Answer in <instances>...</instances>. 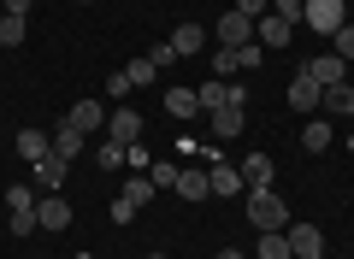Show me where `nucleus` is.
Returning <instances> with one entry per match:
<instances>
[{
	"label": "nucleus",
	"mask_w": 354,
	"mask_h": 259,
	"mask_svg": "<svg viewBox=\"0 0 354 259\" xmlns=\"http://www.w3.org/2000/svg\"><path fill=\"white\" fill-rule=\"evenodd\" d=\"M248 224H260V230H283V224H290V207H283L272 189H248Z\"/></svg>",
	"instance_id": "nucleus-1"
},
{
	"label": "nucleus",
	"mask_w": 354,
	"mask_h": 259,
	"mask_svg": "<svg viewBox=\"0 0 354 259\" xmlns=\"http://www.w3.org/2000/svg\"><path fill=\"white\" fill-rule=\"evenodd\" d=\"M301 6H307L301 24H313L319 36H337V30L348 24V0H301Z\"/></svg>",
	"instance_id": "nucleus-2"
},
{
	"label": "nucleus",
	"mask_w": 354,
	"mask_h": 259,
	"mask_svg": "<svg viewBox=\"0 0 354 259\" xmlns=\"http://www.w3.org/2000/svg\"><path fill=\"white\" fill-rule=\"evenodd\" d=\"M283 236H290L295 259H325V236H319L313 224H283Z\"/></svg>",
	"instance_id": "nucleus-3"
},
{
	"label": "nucleus",
	"mask_w": 354,
	"mask_h": 259,
	"mask_svg": "<svg viewBox=\"0 0 354 259\" xmlns=\"http://www.w3.org/2000/svg\"><path fill=\"white\" fill-rule=\"evenodd\" d=\"M254 41V18H242L236 6H230L225 18H218V48H248Z\"/></svg>",
	"instance_id": "nucleus-4"
},
{
	"label": "nucleus",
	"mask_w": 354,
	"mask_h": 259,
	"mask_svg": "<svg viewBox=\"0 0 354 259\" xmlns=\"http://www.w3.org/2000/svg\"><path fill=\"white\" fill-rule=\"evenodd\" d=\"M254 41H260V48H272V53H278V48H290V41H295V30L283 24L278 12H266L260 24H254Z\"/></svg>",
	"instance_id": "nucleus-5"
},
{
	"label": "nucleus",
	"mask_w": 354,
	"mask_h": 259,
	"mask_svg": "<svg viewBox=\"0 0 354 259\" xmlns=\"http://www.w3.org/2000/svg\"><path fill=\"white\" fill-rule=\"evenodd\" d=\"M142 130H148V124L136 118V112H113V118H106V142H118V148H130V142H142Z\"/></svg>",
	"instance_id": "nucleus-6"
},
{
	"label": "nucleus",
	"mask_w": 354,
	"mask_h": 259,
	"mask_svg": "<svg viewBox=\"0 0 354 259\" xmlns=\"http://www.w3.org/2000/svg\"><path fill=\"white\" fill-rule=\"evenodd\" d=\"M301 71L313 77L319 88H330V83H342V71H348V59H337V53H319V59H307Z\"/></svg>",
	"instance_id": "nucleus-7"
},
{
	"label": "nucleus",
	"mask_w": 354,
	"mask_h": 259,
	"mask_svg": "<svg viewBox=\"0 0 354 259\" xmlns=\"http://www.w3.org/2000/svg\"><path fill=\"white\" fill-rule=\"evenodd\" d=\"M207 189L230 200V195H242V189H248V183H242V171H230L225 160H213V165H207Z\"/></svg>",
	"instance_id": "nucleus-8"
},
{
	"label": "nucleus",
	"mask_w": 354,
	"mask_h": 259,
	"mask_svg": "<svg viewBox=\"0 0 354 259\" xmlns=\"http://www.w3.org/2000/svg\"><path fill=\"white\" fill-rule=\"evenodd\" d=\"M319 100H325V88H319L307 71H295V83H290V106H295V112H313Z\"/></svg>",
	"instance_id": "nucleus-9"
},
{
	"label": "nucleus",
	"mask_w": 354,
	"mask_h": 259,
	"mask_svg": "<svg viewBox=\"0 0 354 259\" xmlns=\"http://www.w3.org/2000/svg\"><path fill=\"white\" fill-rule=\"evenodd\" d=\"M65 124H77V130L88 136V130H101V124H106V106H101V100H77V106L65 112Z\"/></svg>",
	"instance_id": "nucleus-10"
},
{
	"label": "nucleus",
	"mask_w": 354,
	"mask_h": 259,
	"mask_svg": "<svg viewBox=\"0 0 354 259\" xmlns=\"http://www.w3.org/2000/svg\"><path fill=\"white\" fill-rule=\"evenodd\" d=\"M65 171H71V160H59V153H48V160H36V183L48 189V195H59Z\"/></svg>",
	"instance_id": "nucleus-11"
},
{
	"label": "nucleus",
	"mask_w": 354,
	"mask_h": 259,
	"mask_svg": "<svg viewBox=\"0 0 354 259\" xmlns=\"http://www.w3.org/2000/svg\"><path fill=\"white\" fill-rule=\"evenodd\" d=\"M53 153H59V160H77V153H83V130H77V124H53Z\"/></svg>",
	"instance_id": "nucleus-12"
},
{
	"label": "nucleus",
	"mask_w": 354,
	"mask_h": 259,
	"mask_svg": "<svg viewBox=\"0 0 354 259\" xmlns=\"http://www.w3.org/2000/svg\"><path fill=\"white\" fill-rule=\"evenodd\" d=\"M18 153H24L30 165L48 160V153H53V136H48V130H18Z\"/></svg>",
	"instance_id": "nucleus-13"
},
{
	"label": "nucleus",
	"mask_w": 354,
	"mask_h": 259,
	"mask_svg": "<svg viewBox=\"0 0 354 259\" xmlns=\"http://www.w3.org/2000/svg\"><path fill=\"white\" fill-rule=\"evenodd\" d=\"M242 183L248 189H272V153H248V160H242Z\"/></svg>",
	"instance_id": "nucleus-14"
},
{
	"label": "nucleus",
	"mask_w": 354,
	"mask_h": 259,
	"mask_svg": "<svg viewBox=\"0 0 354 259\" xmlns=\"http://www.w3.org/2000/svg\"><path fill=\"white\" fill-rule=\"evenodd\" d=\"M177 195H183V200H207V195H213V189H207V165L177 171Z\"/></svg>",
	"instance_id": "nucleus-15"
},
{
	"label": "nucleus",
	"mask_w": 354,
	"mask_h": 259,
	"mask_svg": "<svg viewBox=\"0 0 354 259\" xmlns=\"http://www.w3.org/2000/svg\"><path fill=\"white\" fill-rule=\"evenodd\" d=\"M36 224H41V230H65V224H71V207H65L59 195H48V200L36 207Z\"/></svg>",
	"instance_id": "nucleus-16"
},
{
	"label": "nucleus",
	"mask_w": 354,
	"mask_h": 259,
	"mask_svg": "<svg viewBox=\"0 0 354 259\" xmlns=\"http://www.w3.org/2000/svg\"><path fill=\"white\" fill-rule=\"evenodd\" d=\"M165 112H171L177 124H183V118H195V112H201V100H195V88H165Z\"/></svg>",
	"instance_id": "nucleus-17"
},
{
	"label": "nucleus",
	"mask_w": 354,
	"mask_h": 259,
	"mask_svg": "<svg viewBox=\"0 0 354 259\" xmlns=\"http://www.w3.org/2000/svg\"><path fill=\"white\" fill-rule=\"evenodd\" d=\"M201 41H207V30H201V24H177V30H171V48H177V59L201 53Z\"/></svg>",
	"instance_id": "nucleus-18"
},
{
	"label": "nucleus",
	"mask_w": 354,
	"mask_h": 259,
	"mask_svg": "<svg viewBox=\"0 0 354 259\" xmlns=\"http://www.w3.org/2000/svg\"><path fill=\"white\" fill-rule=\"evenodd\" d=\"M242 124H248V112H236V106H218V112H213V130H218L225 142L242 136Z\"/></svg>",
	"instance_id": "nucleus-19"
},
{
	"label": "nucleus",
	"mask_w": 354,
	"mask_h": 259,
	"mask_svg": "<svg viewBox=\"0 0 354 259\" xmlns=\"http://www.w3.org/2000/svg\"><path fill=\"white\" fill-rule=\"evenodd\" d=\"M325 106H330V118H348V112H354V88L348 83H330L325 88Z\"/></svg>",
	"instance_id": "nucleus-20"
},
{
	"label": "nucleus",
	"mask_w": 354,
	"mask_h": 259,
	"mask_svg": "<svg viewBox=\"0 0 354 259\" xmlns=\"http://www.w3.org/2000/svg\"><path fill=\"white\" fill-rule=\"evenodd\" d=\"M260 259H295L290 253V236H283V230H260Z\"/></svg>",
	"instance_id": "nucleus-21"
},
{
	"label": "nucleus",
	"mask_w": 354,
	"mask_h": 259,
	"mask_svg": "<svg viewBox=\"0 0 354 259\" xmlns=\"http://www.w3.org/2000/svg\"><path fill=\"white\" fill-rule=\"evenodd\" d=\"M24 30H30V18H18V12H0V48H18V41H24Z\"/></svg>",
	"instance_id": "nucleus-22"
},
{
	"label": "nucleus",
	"mask_w": 354,
	"mask_h": 259,
	"mask_svg": "<svg viewBox=\"0 0 354 259\" xmlns=\"http://www.w3.org/2000/svg\"><path fill=\"white\" fill-rule=\"evenodd\" d=\"M301 148H307V153H325V148H330V124H325V118H313V124L301 130Z\"/></svg>",
	"instance_id": "nucleus-23"
},
{
	"label": "nucleus",
	"mask_w": 354,
	"mask_h": 259,
	"mask_svg": "<svg viewBox=\"0 0 354 259\" xmlns=\"http://www.w3.org/2000/svg\"><path fill=\"white\" fill-rule=\"evenodd\" d=\"M6 230H12V236H36V230H41V224H36V207H12V212H6Z\"/></svg>",
	"instance_id": "nucleus-24"
},
{
	"label": "nucleus",
	"mask_w": 354,
	"mask_h": 259,
	"mask_svg": "<svg viewBox=\"0 0 354 259\" xmlns=\"http://www.w3.org/2000/svg\"><path fill=\"white\" fill-rule=\"evenodd\" d=\"M124 200H130V207L142 212V207L153 200V177H148V171H142V177H130V183H124Z\"/></svg>",
	"instance_id": "nucleus-25"
},
{
	"label": "nucleus",
	"mask_w": 354,
	"mask_h": 259,
	"mask_svg": "<svg viewBox=\"0 0 354 259\" xmlns=\"http://www.w3.org/2000/svg\"><path fill=\"white\" fill-rule=\"evenodd\" d=\"M124 77H130V88H142V83H153V77H160V65L142 53V59H130V65H124Z\"/></svg>",
	"instance_id": "nucleus-26"
},
{
	"label": "nucleus",
	"mask_w": 354,
	"mask_h": 259,
	"mask_svg": "<svg viewBox=\"0 0 354 259\" xmlns=\"http://www.w3.org/2000/svg\"><path fill=\"white\" fill-rule=\"evenodd\" d=\"M95 165H101V171H118V165H124V148H118V142H101V148H95Z\"/></svg>",
	"instance_id": "nucleus-27"
},
{
	"label": "nucleus",
	"mask_w": 354,
	"mask_h": 259,
	"mask_svg": "<svg viewBox=\"0 0 354 259\" xmlns=\"http://www.w3.org/2000/svg\"><path fill=\"white\" fill-rule=\"evenodd\" d=\"M195 100H201V112H218V106H225V83H201Z\"/></svg>",
	"instance_id": "nucleus-28"
},
{
	"label": "nucleus",
	"mask_w": 354,
	"mask_h": 259,
	"mask_svg": "<svg viewBox=\"0 0 354 259\" xmlns=\"http://www.w3.org/2000/svg\"><path fill=\"white\" fill-rule=\"evenodd\" d=\"M272 12H278L283 24L295 30V24H301V18H307V6H301V0H272Z\"/></svg>",
	"instance_id": "nucleus-29"
},
{
	"label": "nucleus",
	"mask_w": 354,
	"mask_h": 259,
	"mask_svg": "<svg viewBox=\"0 0 354 259\" xmlns=\"http://www.w3.org/2000/svg\"><path fill=\"white\" fill-rule=\"evenodd\" d=\"M148 177H153V189H177V165H148Z\"/></svg>",
	"instance_id": "nucleus-30"
},
{
	"label": "nucleus",
	"mask_w": 354,
	"mask_h": 259,
	"mask_svg": "<svg viewBox=\"0 0 354 259\" xmlns=\"http://www.w3.org/2000/svg\"><path fill=\"white\" fill-rule=\"evenodd\" d=\"M230 6H236V12H242V18H254V24H260V18H266V12H272V0H230Z\"/></svg>",
	"instance_id": "nucleus-31"
},
{
	"label": "nucleus",
	"mask_w": 354,
	"mask_h": 259,
	"mask_svg": "<svg viewBox=\"0 0 354 259\" xmlns=\"http://www.w3.org/2000/svg\"><path fill=\"white\" fill-rule=\"evenodd\" d=\"M12 207H36V195H30V183H12V189H6V212H12Z\"/></svg>",
	"instance_id": "nucleus-32"
},
{
	"label": "nucleus",
	"mask_w": 354,
	"mask_h": 259,
	"mask_svg": "<svg viewBox=\"0 0 354 259\" xmlns=\"http://www.w3.org/2000/svg\"><path fill=\"white\" fill-rule=\"evenodd\" d=\"M124 165H130V171H148V148H142V142H130V148H124Z\"/></svg>",
	"instance_id": "nucleus-33"
},
{
	"label": "nucleus",
	"mask_w": 354,
	"mask_h": 259,
	"mask_svg": "<svg viewBox=\"0 0 354 259\" xmlns=\"http://www.w3.org/2000/svg\"><path fill=\"white\" fill-rule=\"evenodd\" d=\"M330 53H337V59H354V24L337 30V48H330Z\"/></svg>",
	"instance_id": "nucleus-34"
},
{
	"label": "nucleus",
	"mask_w": 354,
	"mask_h": 259,
	"mask_svg": "<svg viewBox=\"0 0 354 259\" xmlns=\"http://www.w3.org/2000/svg\"><path fill=\"white\" fill-rule=\"evenodd\" d=\"M225 106H236V112H248V88H242V83H225Z\"/></svg>",
	"instance_id": "nucleus-35"
},
{
	"label": "nucleus",
	"mask_w": 354,
	"mask_h": 259,
	"mask_svg": "<svg viewBox=\"0 0 354 259\" xmlns=\"http://www.w3.org/2000/svg\"><path fill=\"white\" fill-rule=\"evenodd\" d=\"M106 95H136V88H130L124 71H113V77H106Z\"/></svg>",
	"instance_id": "nucleus-36"
},
{
	"label": "nucleus",
	"mask_w": 354,
	"mask_h": 259,
	"mask_svg": "<svg viewBox=\"0 0 354 259\" xmlns=\"http://www.w3.org/2000/svg\"><path fill=\"white\" fill-rule=\"evenodd\" d=\"M148 59H153V65H160V71H165V65H171V59H177V48H171V41H160V48H153V53H148Z\"/></svg>",
	"instance_id": "nucleus-37"
},
{
	"label": "nucleus",
	"mask_w": 354,
	"mask_h": 259,
	"mask_svg": "<svg viewBox=\"0 0 354 259\" xmlns=\"http://www.w3.org/2000/svg\"><path fill=\"white\" fill-rule=\"evenodd\" d=\"M130 218H136V207H130V200L118 195V200H113V224H130Z\"/></svg>",
	"instance_id": "nucleus-38"
},
{
	"label": "nucleus",
	"mask_w": 354,
	"mask_h": 259,
	"mask_svg": "<svg viewBox=\"0 0 354 259\" xmlns=\"http://www.w3.org/2000/svg\"><path fill=\"white\" fill-rule=\"evenodd\" d=\"M6 12H18V18H30V0H6Z\"/></svg>",
	"instance_id": "nucleus-39"
},
{
	"label": "nucleus",
	"mask_w": 354,
	"mask_h": 259,
	"mask_svg": "<svg viewBox=\"0 0 354 259\" xmlns=\"http://www.w3.org/2000/svg\"><path fill=\"white\" fill-rule=\"evenodd\" d=\"M218 259H248V253H236V247H225V253H218Z\"/></svg>",
	"instance_id": "nucleus-40"
},
{
	"label": "nucleus",
	"mask_w": 354,
	"mask_h": 259,
	"mask_svg": "<svg viewBox=\"0 0 354 259\" xmlns=\"http://www.w3.org/2000/svg\"><path fill=\"white\" fill-rule=\"evenodd\" d=\"M148 259H165V253H148Z\"/></svg>",
	"instance_id": "nucleus-41"
},
{
	"label": "nucleus",
	"mask_w": 354,
	"mask_h": 259,
	"mask_svg": "<svg viewBox=\"0 0 354 259\" xmlns=\"http://www.w3.org/2000/svg\"><path fill=\"white\" fill-rule=\"evenodd\" d=\"M0 12H6V0H0Z\"/></svg>",
	"instance_id": "nucleus-42"
},
{
	"label": "nucleus",
	"mask_w": 354,
	"mask_h": 259,
	"mask_svg": "<svg viewBox=\"0 0 354 259\" xmlns=\"http://www.w3.org/2000/svg\"><path fill=\"white\" fill-rule=\"evenodd\" d=\"M77 6H88V0H77Z\"/></svg>",
	"instance_id": "nucleus-43"
},
{
	"label": "nucleus",
	"mask_w": 354,
	"mask_h": 259,
	"mask_svg": "<svg viewBox=\"0 0 354 259\" xmlns=\"http://www.w3.org/2000/svg\"><path fill=\"white\" fill-rule=\"evenodd\" d=\"M77 259H88V253H77Z\"/></svg>",
	"instance_id": "nucleus-44"
}]
</instances>
